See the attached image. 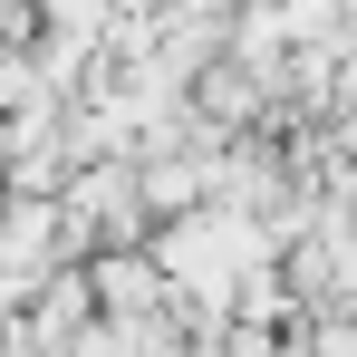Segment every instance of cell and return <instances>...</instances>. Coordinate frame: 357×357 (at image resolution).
<instances>
[{"label":"cell","mask_w":357,"mask_h":357,"mask_svg":"<svg viewBox=\"0 0 357 357\" xmlns=\"http://www.w3.org/2000/svg\"><path fill=\"white\" fill-rule=\"evenodd\" d=\"M0 357H49V348H29V338H20V328H10V348H0Z\"/></svg>","instance_id":"6da1fadb"}]
</instances>
